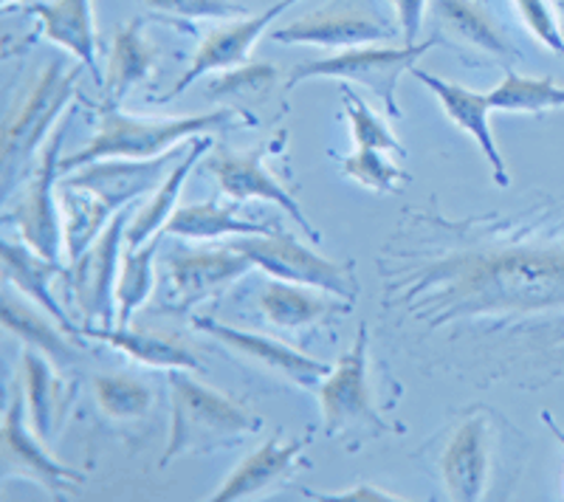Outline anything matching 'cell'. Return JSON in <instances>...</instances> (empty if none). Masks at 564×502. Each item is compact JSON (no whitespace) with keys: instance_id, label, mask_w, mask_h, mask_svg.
Here are the masks:
<instances>
[{"instance_id":"21","label":"cell","mask_w":564,"mask_h":502,"mask_svg":"<svg viewBox=\"0 0 564 502\" xmlns=\"http://www.w3.org/2000/svg\"><path fill=\"white\" fill-rule=\"evenodd\" d=\"M319 288L311 285H296L276 280V283L265 285L257 296V305L263 310V316L271 325L285 330H300L308 325H319L327 316H339L350 310V303L336 305L327 299V291L316 294Z\"/></svg>"},{"instance_id":"39","label":"cell","mask_w":564,"mask_h":502,"mask_svg":"<svg viewBox=\"0 0 564 502\" xmlns=\"http://www.w3.org/2000/svg\"><path fill=\"white\" fill-rule=\"evenodd\" d=\"M426 3H430V0H392L406 45L417 43V34H421L423 26V14H426Z\"/></svg>"},{"instance_id":"2","label":"cell","mask_w":564,"mask_h":502,"mask_svg":"<svg viewBox=\"0 0 564 502\" xmlns=\"http://www.w3.org/2000/svg\"><path fill=\"white\" fill-rule=\"evenodd\" d=\"M97 113V135L79 153L59 159L63 173L79 170L90 162H102V159H155V155L170 153V148L184 139L212 135L238 124L235 110H215V113H195V117L181 119H133L124 117L119 105L105 102L99 105Z\"/></svg>"},{"instance_id":"42","label":"cell","mask_w":564,"mask_h":502,"mask_svg":"<svg viewBox=\"0 0 564 502\" xmlns=\"http://www.w3.org/2000/svg\"><path fill=\"white\" fill-rule=\"evenodd\" d=\"M553 432H556V435H558V438H562V440H564V435H562V432H558V429H556V426H553Z\"/></svg>"},{"instance_id":"18","label":"cell","mask_w":564,"mask_h":502,"mask_svg":"<svg viewBox=\"0 0 564 502\" xmlns=\"http://www.w3.org/2000/svg\"><path fill=\"white\" fill-rule=\"evenodd\" d=\"M410 74L417 79V83H423L432 94H435L437 102H441L443 110H446V117H449L457 128L466 130V133L480 144V150L486 153L488 164H491L494 170V181H497L500 187H508L506 162H502L500 148H497V142H494L491 124H488V113L494 110L491 102H488V94H477V90L463 88V85L457 83H449V79H441L435 77V74L421 72L417 65Z\"/></svg>"},{"instance_id":"6","label":"cell","mask_w":564,"mask_h":502,"mask_svg":"<svg viewBox=\"0 0 564 502\" xmlns=\"http://www.w3.org/2000/svg\"><path fill=\"white\" fill-rule=\"evenodd\" d=\"M79 79V68H65L63 59H52L45 65L26 99L18 110H12L7 130H3V175L12 184L14 167L26 164L45 142V133L52 130L68 99L74 97Z\"/></svg>"},{"instance_id":"15","label":"cell","mask_w":564,"mask_h":502,"mask_svg":"<svg viewBox=\"0 0 564 502\" xmlns=\"http://www.w3.org/2000/svg\"><path fill=\"white\" fill-rule=\"evenodd\" d=\"M294 3L296 0H276L274 7L263 9L260 14H246L238 23L215 29V32H212L209 37H204V43L198 45V52H195L193 63H189V68L184 72V77H181L167 97H161L159 102H170V99L181 97V94H184L193 83H198L204 74L229 72V68L243 65L246 59H249L251 48L257 45V40H260V34H263L285 9L294 7Z\"/></svg>"},{"instance_id":"25","label":"cell","mask_w":564,"mask_h":502,"mask_svg":"<svg viewBox=\"0 0 564 502\" xmlns=\"http://www.w3.org/2000/svg\"><path fill=\"white\" fill-rule=\"evenodd\" d=\"M209 148H212L209 135H204V139L195 135L193 142H189V150H186V153L181 155V162L170 170L167 181L155 189L153 200H150L148 207L141 209V212L130 220L128 229H124V243H128L130 249H139V245L148 243L150 238L161 234V229H164V223L170 220V215L178 209V195L181 189H184L186 178H189V173H193V167L198 164V159L200 155H206V150Z\"/></svg>"},{"instance_id":"43","label":"cell","mask_w":564,"mask_h":502,"mask_svg":"<svg viewBox=\"0 0 564 502\" xmlns=\"http://www.w3.org/2000/svg\"><path fill=\"white\" fill-rule=\"evenodd\" d=\"M3 3H7V7H9V3H12V0H3Z\"/></svg>"},{"instance_id":"36","label":"cell","mask_w":564,"mask_h":502,"mask_svg":"<svg viewBox=\"0 0 564 502\" xmlns=\"http://www.w3.org/2000/svg\"><path fill=\"white\" fill-rule=\"evenodd\" d=\"M280 77V68L269 63H243L238 68H229L220 77H215L209 83V94L212 99H224V97H235V94H263L269 90L271 85L276 83Z\"/></svg>"},{"instance_id":"4","label":"cell","mask_w":564,"mask_h":502,"mask_svg":"<svg viewBox=\"0 0 564 502\" xmlns=\"http://www.w3.org/2000/svg\"><path fill=\"white\" fill-rule=\"evenodd\" d=\"M441 43V37H432L426 43L415 45H398V48H347V52L336 54V57L314 59V63H302L296 68H291L289 85L305 83V79H350V83L365 85L367 90H372L376 97L381 99L384 110L390 117H401V108H398L395 88L401 74L412 72L417 65V59L423 54L435 48Z\"/></svg>"},{"instance_id":"5","label":"cell","mask_w":564,"mask_h":502,"mask_svg":"<svg viewBox=\"0 0 564 502\" xmlns=\"http://www.w3.org/2000/svg\"><path fill=\"white\" fill-rule=\"evenodd\" d=\"M231 245L243 251L251 263L269 271L274 280L311 285V288L327 291L330 296H341L345 303H356L359 283L352 274V265L322 258L308 245L294 240V234L274 229L269 234H243V238L231 240Z\"/></svg>"},{"instance_id":"31","label":"cell","mask_w":564,"mask_h":502,"mask_svg":"<svg viewBox=\"0 0 564 502\" xmlns=\"http://www.w3.org/2000/svg\"><path fill=\"white\" fill-rule=\"evenodd\" d=\"M0 319H3V328H7L9 334L20 336V339L26 341V348L40 350V353L48 356L54 364H70V361H74V348L68 345V339L45 323L37 310L18 303L14 294H9V291L3 294V314H0Z\"/></svg>"},{"instance_id":"22","label":"cell","mask_w":564,"mask_h":502,"mask_svg":"<svg viewBox=\"0 0 564 502\" xmlns=\"http://www.w3.org/2000/svg\"><path fill=\"white\" fill-rule=\"evenodd\" d=\"M59 271L63 269L57 265V260L43 258L29 245L9 243V240L3 243V280H7V285H14L20 294L32 296L40 308L48 310V316H54L63 325L65 334L77 336L79 330L70 325L68 314L52 294V280L59 277Z\"/></svg>"},{"instance_id":"11","label":"cell","mask_w":564,"mask_h":502,"mask_svg":"<svg viewBox=\"0 0 564 502\" xmlns=\"http://www.w3.org/2000/svg\"><path fill=\"white\" fill-rule=\"evenodd\" d=\"M65 128L59 124L57 133H52V142L45 144V153L40 159V167L34 173L32 184L26 187L23 198L12 212H7V223H14L20 229V240L34 249L37 254L48 260L59 258L63 238L57 220V204H54V178L59 173V148H63Z\"/></svg>"},{"instance_id":"33","label":"cell","mask_w":564,"mask_h":502,"mask_svg":"<svg viewBox=\"0 0 564 502\" xmlns=\"http://www.w3.org/2000/svg\"><path fill=\"white\" fill-rule=\"evenodd\" d=\"M94 395L113 421H139L153 406V390L133 375H94Z\"/></svg>"},{"instance_id":"16","label":"cell","mask_w":564,"mask_h":502,"mask_svg":"<svg viewBox=\"0 0 564 502\" xmlns=\"http://www.w3.org/2000/svg\"><path fill=\"white\" fill-rule=\"evenodd\" d=\"M193 325L204 334H209L212 339L224 341L226 348H231L243 359L257 361L260 368L274 370L282 379L294 381L302 390H319V384L325 381V375L334 368H327L325 361L311 359V356L300 353V350L282 345V341L269 339V336L251 334V330L235 328V325H220L215 319H200V316H193Z\"/></svg>"},{"instance_id":"27","label":"cell","mask_w":564,"mask_h":502,"mask_svg":"<svg viewBox=\"0 0 564 502\" xmlns=\"http://www.w3.org/2000/svg\"><path fill=\"white\" fill-rule=\"evenodd\" d=\"M164 234H181V238H243V234H269L274 226H257L249 220H240L231 209L218 204H186L178 207L161 229Z\"/></svg>"},{"instance_id":"41","label":"cell","mask_w":564,"mask_h":502,"mask_svg":"<svg viewBox=\"0 0 564 502\" xmlns=\"http://www.w3.org/2000/svg\"><path fill=\"white\" fill-rule=\"evenodd\" d=\"M556 12H558V18H562V23H564V0H558V3H556Z\"/></svg>"},{"instance_id":"32","label":"cell","mask_w":564,"mask_h":502,"mask_svg":"<svg viewBox=\"0 0 564 502\" xmlns=\"http://www.w3.org/2000/svg\"><path fill=\"white\" fill-rule=\"evenodd\" d=\"M494 110H520V113H542V110L564 108V85L551 77H522L508 68L506 79L488 94Z\"/></svg>"},{"instance_id":"40","label":"cell","mask_w":564,"mask_h":502,"mask_svg":"<svg viewBox=\"0 0 564 502\" xmlns=\"http://www.w3.org/2000/svg\"><path fill=\"white\" fill-rule=\"evenodd\" d=\"M319 500H345V502H392L404 500V496L390 494L384 489H376V485H356V489L336 491V494H316Z\"/></svg>"},{"instance_id":"8","label":"cell","mask_w":564,"mask_h":502,"mask_svg":"<svg viewBox=\"0 0 564 502\" xmlns=\"http://www.w3.org/2000/svg\"><path fill=\"white\" fill-rule=\"evenodd\" d=\"M124 229H128V209H119L105 226V232L77 260H70L68 269V285L79 314L85 319H102L105 328H113L119 249L124 243Z\"/></svg>"},{"instance_id":"26","label":"cell","mask_w":564,"mask_h":502,"mask_svg":"<svg viewBox=\"0 0 564 502\" xmlns=\"http://www.w3.org/2000/svg\"><path fill=\"white\" fill-rule=\"evenodd\" d=\"M435 18L460 43L497 59H513V48L508 45L506 34L480 0H435Z\"/></svg>"},{"instance_id":"3","label":"cell","mask_w":564,"mask_h":502,"mask_svg":"<svg viewBox=\"0 0 564 502\" xmlns=\"http://www.w3.org/2000/svg\"><path fill=\"white\" fill-rule=\"evenodd\" d=\"M170 438L161 466L189 451H212L218 446L238 444L260 429V418L246 413L226 395L215 393L200 381L189 379L186 370H170Z\"/></svg>"},{"instance_id":"1","label":"cell","mask_w":564,"mask_h":502,"mask_svg":"<svg viewBox=\"0 0 564 502\" xmlns=\"http://www.w3.org/2000/svg\"><path fill=\"white\" fill-rule=\"evenodd\" d=\"M387 308L430 330L488 323L500 334L564 314V212L443 218L412 209L379 258Z\"/></svg>"},{"instance_id":"34","label":"cell","mask_w":564,"mask_h":502,"mask_svg":"<svg viewBox=\"0 0 564 502\" xmlns=\"http://www.w3.org/2000/svg\"><path fill=\"white\" fill-rule=\"evenodd\" d=\"M341 108H345V117L350 119L352 142H356V148L387 150V153L406 155V148L398 142L395 133L387 128L384 119H381L379 113L350 88V85H341Z\"/></svg>"},{"instance_id":"38","label":"cell","mask_w":564,"mask_h":502,"mask_svg":"<svg viewBox=\"0 0 564 502\" xmlns=\"http://www.w3.org/2000/svg\"><path fill=\"white\" fill-rule=\"evenodd\" d=\"M513 3H517V12H520L522 23L531 29L533 37L547 45L553 54L564 57V34L551 3L547 0H513Z\"/></svg>"},{"instance_id":"10","label":"cell","mask_w":564,"mask_h":502,"mask_svg":"<svg viewBox=\"0 0 564 502\" xmlns=\"http://www.w3.org/2000/svg\"><path fill=\"white\" fill-rule=\"evenodd\" d=\"M251 260L235 245H212V249H178L170 254L167 271L173 283V308L178 314L193 310L195 305L224 294L231 283H238L246 271H251Z\"/></svg>"},{"instance_id":"37","label":"cell","mask_w":564,"mask_h":502,"mask_svg":"<svg viewBox=\"0 0 564 502\" xmlns=\"http://www.w3.org/2000/svg\"><path fill=\"white\" fill-rule=\"evenodd\" d=\"M161 18L178 20H231L246 18L249 9L235 0H144Z\"/></svg>"},{"instance_id":"13","label":"cell","mask_w":564,"mask_h":502,"mask_svg":"<svg viewBox=\"0 0 564 502\" xmlns=\"http://www.w3.org/2000/svg\"><path fill=\"white\" fill-rule=\"evenodd\" d=\"M186 150H170L155 159H108L90 162L83 170H70L63 178L65 187L90 189L94 195L110 204L113 209H124V204L139 195L155 193L167 181V170L181 162Z\"/></svg>"},{"instance_id":"12","label":"cell","mask_w":564,"mask_h":502,"mask_svg":"<svg viewBox=\"0 0 564 502\" xmlns=\"http://www.w3.org/2000/svg\"><path fill=\"white\" fill-rule=\"evenodd\" d=\"M265 153H269V144L254 150H246V153H231V150H220L218 155L206 159V173L215 175V181L220 184L226 195L231 200H269V204H276L280 209L294 218V223L300 226L302 232L308 234L314 243H319L322 234L316 232L311 220L305 218V212L300 209L294 195L282 187L280 181L265 170Z\"/></svg>"},{"instance_id":"17","label":"cell","mask_w":564,"mask_h":502,"mask_svg":"<svg viewBox=\"0 0 564 502\" xmlns=\"http://www.w3.org/2000/svg\"><path fill=\"white\" fill-rule=\"evenodd\" d=\"M491 471V424L482 410L457 424L441 458V474L452 500H482Z\"/></svg>"},{"instance_id":"29","label":"cell","mask_w":564,"mask_h":502,"mask_svg":"<svg viewBox=\"0 0 564 502\" xmlns=\"http://www.w3.org/2000/svg\"><path fill=\"white\" fill-rule=\"evenodd\" d=\"M155 254H159V234L150 238L144 245H139V249L128 245V251H124L119 283H116V328H130L135 310L148 303L150 294H153Z\"/></svg>"},{"instance_id":"24","label":"cell","mask_w":564,"mask_h":502,"mask_svg":"<svg viewBox=\"0 0 564 502\" xmlns=\"http://www.w3.org/2000/svg\"><path fill=\"white\" fill-rule=\"evenodd\" d=\"M159 59V48L144 37V23L128 20L113 37V52L108 63V83H105V102L119 105L135 85L153 74V65Z\"/></svg>"},{"instance_id":"20","label":"cell","mask_w":564,"mask_h":502,"mask_svg":"<svg viewBox=\"0 0 564 502\" xmlns=\"http://www.w3.org/2000/svg\"><path fill=\"white\" fill-rule=\"evenodd\" d=\"M302 449H305V440H294V444H282L280 438L265 440L254 455H249L238 469L231 471L229 480H226V483L220 485L209 500L235 502V500H246V496L260 494V491L274 485L276 480H282V477L294 469Z\"/></svg>"},{"instance_id":"14","label":"cell","mask_w":564,"mask_h":502,"mask_svg":"<svg viewBox=\"0 0 564 502\" xmlns=\"http://www.w3.org/2000/svg\"><path fill=\"white\" fill-rule=\"evenodd\" d=\"M0 471L3 477H26L43 489L63 494L74 491V485L85 483V474L57 463L48 451L40 446L37 435L23 424V395L14 393L3 415V444H0Z\"/></svg>"},{"instance_id":"28","label":"cell","mask_w":564,"mask_h":502,"mask_svg":"<svg viewBox=\"0 0 564 502\" xmlns=\"http://www.w3.org/2000/svg\"><path fill=\"white\" fill-rule=\"evenodd\" d=\"M59 204L65 215V251L70 260H77L105 232V226L113 220V212H119L90 189L65 187V184L59 189Z\"/></svg>"},{"instance_id":"30","label":"cell","mask_w":564,"mask_h":502,"mask_svg":"<svg viewBox=\"0 0 564 502\" xmlns=\"http://www.w3.org/2000/svg\"><path fill=\"white\" fill-rule=\"evenodd\" d=\"M23 390H26V406L32 429L40 440L52 438L54 410H57V379L48 364V356L40 350H23Z\"/></svg>"},{"instance_id":"19","label":"cell","mask_w":564,"mask_h":502,"mask_svg":"<svg viewBox=\"0 0 564 502\" xmlns=\"http://www.w3.org/2000/svg\"><path fill=\"white\" fill-rule=\"evenodd\" d=\"M26 12L40 18L45 40H52L59 48L74 54L85 68H90L97 83H102L97 68V32H94V9H90V0L34 3Z\"/></svg>"},{"instance_id":"7","label":"cell","mask_w":564,"mask_h":502,"mask_svg":"<svg viewBox=\"0 0 564 502\" xmlns=\"http://www.w3.org/2000/svg\"><path fill=\"white\" fill-rule=\"evenodd\" d=\"M367 350H370V330L367 325H361L356 330L352 348L341 356L339 364L325 375L316 390L327 438L345 435L350 429H365V426H370L372 432L387 429V424L372 406L370 381H367Z\"/></svg>"},{"instance_id":"9","label":"cell","mask_w":564,"mask_h":502,"mask_svg":"<svg viewBox=\"0 0 564 502\" xmlns=\"http://www.w3.org/2000/svg\"><path fill=\"white\" fill-rule=\"evenodd\" d=\"M392 37H395V29L384 18L356 3H339V0L325 9L302 14L294 23L271 34L274 43H305L322 45V48H356V45L384 43Z\"/></svg>"},{"instance_id":"23","label":"cell","mask_w":564,"mask_h":502,"mask_svg":"<svg viewBox=\"0 0 564 502\" xmlns=\"http://www.w3.org/2000/svg\"><path fill=\"white\" fill-rule=\"evenodd\" d=\"M88 339L108 341L110 348L122 350L128 359L148 364V368H164V370H186V373H198L204 370L195 353L184 348L181 341L170 339L164 334H148V330H130V328H83Z\"/></svg>"},{"instance_id":"35","label":"cell","mask_w":564,"mask_h":502,"mask_svg":"<svg viewBox=\"0 0 564 502\" xmlns=\"http://www.w3.org/2000/svg\"><path fill=\"white\" fill-rule=\"evenodd\" d=\"M341 173L372 193H401L410 184V175L392 162L387 150L359 148L341 162Z\"/></svg>"}]
</instances>
